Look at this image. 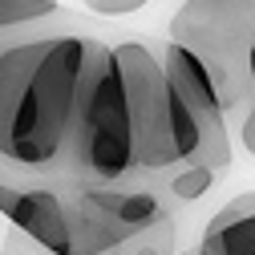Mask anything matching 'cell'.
Segmentation results:
<instances>
[{
  "label": "cell",
  "mask_w": 255,
  "mask_h": 255,
  "mask_svg": "<svg viewBox=\"0 0 255 255\" xmlns=\"http://www.w3.org/2000/svg\"><path fill=\"white\" fill-rule=\"evenodd\" d=\"M150 178H158V186L170 195V203H195V199L207 195L223 174L211 170V166H199V162H174V166L158 170V174H150Z\"/></svg>",
  "instance_id": "7"
},
{
  "label": "cell",
  "mask_w": 255,
  "mask_h": 255,
  "mask_svg": "<svg viewBox=\"0 0 255 255\" xmlns=\"http://www.w3.org/2000/svg\"><path fill=\"white\" fill-rule=\"evenodd\" d=\"M8 223L57 255H102L122 239L118 223L98 203V190L73 178L24 182Z\"/></svg>",
  "instance_id": "4"
},
{
  "label": "cell",
  "mask_w": 255,
  "mask_h": 255,
  "mask_svg": "<svg viewBox=\"0 0 255 255\" xmlns=\"http://www.w3.org/2000/svg\"><path fill=\"white\" fill-rule=\"evenodd\" d=\"M174 255H186V251H174ZM190 255H195V251H190Z\"/></svg>",
  "instance_id": "12"
},
{
  "label": "cell",
  "mask_w": 255,
  "mask_h": 255,
  "mask_svg": "<svg viewBox=\"0 0 255 255\" xmlns=\"http://www.w3.org/2000/svg\"><path fill=\"white\" fill-rule=\"evenodd\" d=\"M195 255H255V190L235 195L207 223Z\"/></svg>",
  "instance_id": "6"
},
{
  "label": "cell",
  "mask_w": 255,
  "mask_h": 255,
  "mask_svg": "<svg viewBox=\"0 0 255 255\" xmlns=\"http://www.w3.org/2000/svg\"><path fill=\"white\" fill-rule=\"evenodd\" d=\"M150 0H81V8L85 12H93V16H130V12H138V8H146Z\"/></svg>",
  "instance_id": "10"
},
{
  "label": "cell",
  "mask_w": 255,
  "mask_h": 255,
  "mask_svg": "<svg viewBox=\"0 0 255 255\" xmlns=\"http://www.w3.org/2000/svg\"><path fill=\"white\" fill-rule=\"evenodd\" d=\"M170 41L195 53L227 114H247L255 102L251 49H255V0H186L170 16Z\"/></svg>",
  "instance_id": "3"
},
{
  "label": "cell",
  "mask_w": 255,
  "mask_h": 255,
  "mask_svg": "<svg viewBox=\"0 0 255 255\" xmlns=\"http://www.w3.org/2000/svg\"><path fill=\"white\" fill-rule=\"evenodd\" d=\"M53 33H102V28L61 8L57 0H0V49Z\"/></svg>",
  "instance_id": "5"
},
{
  "label": "cell",
  "mask_w": 255,
  "mask_h": 255,
  "mask_svg": "<svg viewBox=\"0 0 255 255\" xmlns=\"http://www.w3.org/2000/svg\"><path fill=\"white\" fill-rule=\"evenodd\" d=\"M102 255H174V223L162 219V223H154V227L130 231L114 247H106Z\"/></svg>",
  "instance_id": "8"
},
{
  "label": "cell",
  "mask_w": 255,
  "mask_h": 255,
  "mask_svg": "<svg viewBox=\"0 0 255 255\" xmlns=\"http://www.w3.org/2000/svg\"><path fill=\"white\" fill-rule=\"evenodd\" d=\"M0 255H57V251L45 247V243H37L33 235H24L20 227L8 223V235H4V243H0Z\"/></svg>",
  "instance_id": "9"
},
{
  "label": "cell",
  "mask_w": 255,
  "mask_h": 255,
  "mask_svg": "<svg viewBox=\"0 0 255 255\" xmlns=\"http://www.w3.org/2000/svg\"><path fill=\"white\" fill-rule=\"evenodd\" d=\"M251 81H255V49H251ZM239 138H243V146L255 154V102H251V110L243 114V126H239Z\"/></svg>",
  "instance_id": "11"
},
{
  "label": "cell",
  "mask_w": 255,
  "mask_h": 255,
  "mask_svg": "<svg viewBox=\"0 0 255 255\" xmlns=\"http://www.w3.org/2000/svg\"><path fill=\"white\" fill-rule=\"evenodd\" d=\"M106 33H53L0 49V178H69L73 138Z\"/></svg>",
  "instance_id": "1"
},
{
  "label": "cell",
  "mask_w": 255,
  "mask_h": 255,
  "mask_svg": "<svg viewBox=\"0 0 255 255\" xmlns=\"http://www.w3.org/2000/svg\"><path fill=\"white\" fill-rule=\"evenodd\" d=\"M69 178L89 182V186H110V182H134L146 178L138 162V126L130 110V89L118 69L114 41L98 69L89 77L85 106H81V126L73 138V158H69Z\"/></svg>",
  "instance_id": "2"
}]
</instances>
